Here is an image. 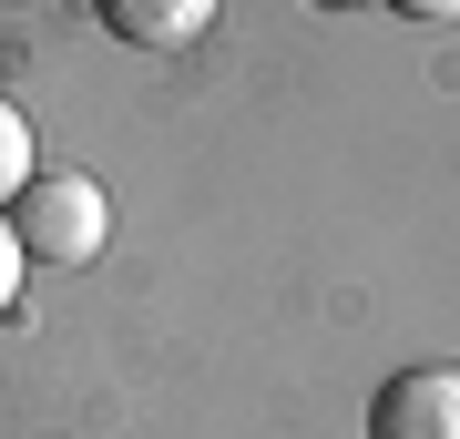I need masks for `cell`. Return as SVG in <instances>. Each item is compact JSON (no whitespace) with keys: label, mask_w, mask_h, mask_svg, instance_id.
Wrapping results in <instances>:
<instances>
[{"label":"cell","mask_w":460,"mask_h":439,"mask_svg":"<svg viewBox=\"0 0 460 439\" xmlns=\"http://www.w3.org/2000/svg\"><path fill=\"white\" fill-rule=\"evenodd\" d=\"M368 439H460V368H399L368 399Z\"/></svg>","instance_id":"2"},{"label":"cell","mask_w":460,"mask_h":439,"mask_svg":"<svg viewBox=\"0 0 460 439\" xmlns=\"http://www.w3.org/2000/svg\"><path fill=\"white\" fill-rule=\"evenodd\" d=\"M399 21H460V0H389Z\"/></svg>","instance_id":"6"},{"label":"cell","mask_w":460,"mask_h":439,"mask_svg":"<svg viewBox=\"0 0 460 439\" xmlns=\"http://www.w3.org/2000/svg\"><path fill=\"white\" fill-rule=\"evenodd\" d=\"M21 277H31V256H21V235H11V215H0V317L21 307Z\"/></svg>","instance_id":"5"},{"label":"cell","mask_w":460,"mask_h":439,"mask_svg":"<svg viewBox=\"0 0 460 439\" xmlns=\"http://www.w3.org/2000/svg\"><path fill=\"white\" fill-rule=\"evenodd\" d=\"M11 235L31 266H93L113 245V205H102L93 174H31L11 195Z\"/></svg>","instance_id":"1"},{"label":"cell","mask_w":460,"mask_h":439,"mask_svg":"<svg viewBox=\"0 0 460 439\" xmlns=\"http://www.w3.org/2000/svg\"><path fill=\"white\" fill-rule=\"evenodd\" d=\"M93 11H102V31L133 41V51H184V41L215 31V0H93Z\"/></svg>","instance_id":"3"},{"label":"cell","mask_w":460,"mask_h":439,"mask_svg":"<svg viewBox=\"0 0 460 439\" xmlns=\"http://www.w3.org/2000/svg\"><path fill=\"white\" fill-rule=\"evenodd\" d=\"M31 174H41V163H31V123H21V102H0V215H11V195Z\"/></svg>","instance_id":"4"}]
</instances>
